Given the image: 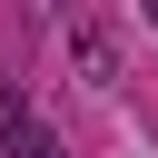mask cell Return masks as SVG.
I'll use <instances>...</instances> for the list:
<instances>
[{
    "instance_id": "cell-1",
    "label": "cell",
    "mask_w": 158,
    "mask_h": 158,
    "mask_svg": "<svg viewBox=\"0 0 158 158\" xmlns=\"http://www.w3.org/2000/svg\"><path fill=\"white\" fill-rule=\"evenodd\" d=\"M69 59H79V79H89V89H109V79H118V40H109L99 20H79V30H69Z\"/></svg>"
},
{
    "instance_id": "cell-2",
    "label": "cell",
    "mask_w": 158,
    "mask_h": 158,
    "mask_svg": "<svg viewBox=\"0 0 158 158\" xmlns=\"http://www.w3.org/2000/svg\"><path fill=\"white\" fill-rule=\"evenodd\" d=\"M30 128H40V118H30V99L0 79V158H20V148H30Z\"/></svg>"
},
{
    "instance_id": "cell-3",
    "label": "cell",
    "mask_w": 158,
    "mask_h": 158,
    "mask_svg": "<svg viewBox=\"0 0 158 158\" xmlns=\"http://www.w3.org/2000/svg\"><path fill=\"white\" fill-rule=\"evenodd\" d=\"M20 158H69V148H59L49 128H30V148H20Z\"/></svg>"
},
{
    "instance_id": "cell-4",
    "label": "cell",
    "mask_w": 158,
    "mask_h": 158,
    "mask_svg": "<svg viewBox=\"0 0 158 158\" xmlns=\"http://www.w3.org/2000/svg\"><path fill=\"white\" fill-rule=\"evenodd\" d=\"M138 10H148V30H158V0H138Z\"/></svg>"
}]
</instances>
